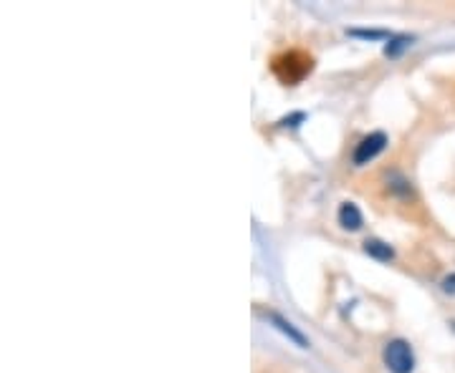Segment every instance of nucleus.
<instances>
[{
  "label": "nucleus",
  "instance_id": "5",
  "mask_svg": "<svg viewBox=\"0 0 455 373\" xmlns=\"http://www.w3.org/2000/svg\"><path fill=\"white\" fill-rule=\"evenodd\" d=\"M364 250H367V255H372V257H377V260H390L392 257V247L385 243H380V240H367L364 243Z\"/></svg>",
  "mask_w": 455,
  "mask_h": 373
},
{
  "label": "nucleus",
  "instance_id": "8",
  "mask_svg": "<svg viewBox=\"0 0 455 373\" xmlns=\"http://www.w3.org/2000/svg\"><path fill=\"white\" fill-rule=\"evenodd\" d=\"M443 290H445V293H453L455 295V275L445 277V280H443Z\"/></svg>",
  "mask_w": 455,
  "mask_h": 373
},
{
  "label": "nucleus",
  "instance_id": "7",
  "mask_svg": "<svg viewBox=\"0 0 455 373\" xmlns=\"http://www.w3.org/2000/svg\"><path fill=\"white\" fill-rule=\"evenodd\" d=\"M407 45H410V38H397V40H392V43L387 45L385 53H387V56H397V53L402 51V48H407Z\"/></svg>",
  "mask_w": 455,
  "mask_h": 373
},
{
  "label": "nucleus",
  "instance_id": "6",
  "mask_svg": "<svg viewBox=\"0 0 455 373\" xmlns=\"http://www.w3.org/2000/svg\"><path fill=\"white\" fill-rule=\"evenodd\" d=\"M271 321L276 323V325H279V328L284 330V333H289L291 338H294V340H296V343H299V345H306V340H304V335L299 333V330H294V328H291V323H286L284 318H279V316H271Z\"/></svg>",
  "mask_w": 455,
  "mask_h": 373
},
{
  "label": "nucleus",
  "instance_id": "1",
  "mask_svg": "<svg viewBox=\"0 0 455 373\" xmlns=\"http://www.w3.org/2000/svg\"><path fill=\"white\" fill-rule=\"evenodd\" d=\"M273 71L279 76L284 84H296V81H301L304 76L311 71V58L301 51H291L284 53L273 61Z\"/></svg>",
  "mask_w": 455,
  "mask_h": 373
},
{
  "label": "nucleus",
  "instance_id": "2",
  "mask_svg": "<svg viewBox=\"0 0 455 373\" xmlns=\"http://www.w3.org/2000/svg\"><path fill=\"white\" fill-rule=\"evenodd\" d=\"M385 363L392 373H412L415 356H412L407 340H390L385 345Z\"/></svg>",
  "mask_w": 455,
  "mask_h": 373
},
{
  "label": "nucleus",
  "instance_id": "3",
  "mask_svg": "<svg viewBox=\"0 0 455 373\" xmlns=\"http://www.w3.org/2000/svg\"><path fill=\"white\" fill-rule=\"evenodd\" d=\"M385 147H387V136L382 134V131H375V134L364 136L362 142L357 144V149H354V154H352V162L357 167L370 165L377 154L385 152Z\"/></svg>",
  "mask_w": 455,
  "mask_h": 373
},
{
  "label": "nucleus",
  "instance_id": "4",
  "mask_svg": "<svg viewBox=\"0 0 455 373\" xmlns=\"http://www.w3.org/2000/svg\"><path fill=\"white\" fill-rule=\"evenodd\" d=\"M339 225L344 230H359L362 227V212L357 209V204L344 202L339 207Z\"/></svg>",
  "mask_w": 455,
  "mask_h": 373
}]
</instances>
